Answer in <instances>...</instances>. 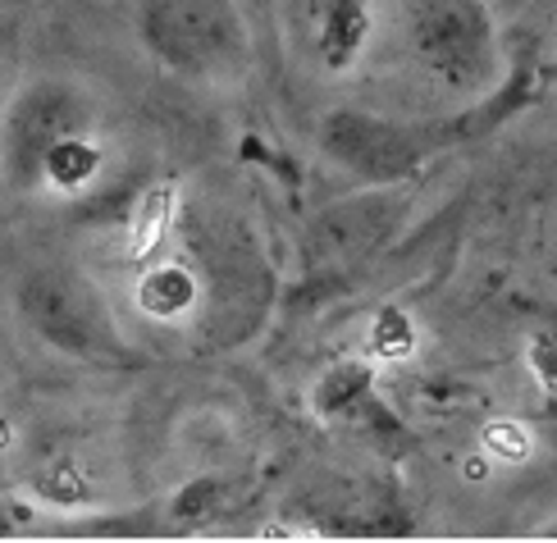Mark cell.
<instances>
[{"mask_svg":"<svg viewBox=\"0 0 557 543\" xmlns=\"http://www.w3.org/2000/svg\"><path fill=\"white\" fill-rule=\"evenodd\" d=\"M137 41L197 87H238L257 60L238 0H137Z\"/></svg>","mask_w":557,"mask_h":543,"instance_id":"6da1fadb","label":"cell"},{"mask_svg":"<svg viewBox=\"0 0 557 543\" xmlns=\"http://www.w3.org/2000/svg\"><path fill=\"white\" fill-rule=\"evenodd\" d=\"M14 311L33 329V338L55 347L60 357L87 366H128L133 347L124 343L106 293L74 266H37L18 279Z\"/></svg>","mask_w":557,"mask_h":543,"instance_id":"7a4b0ae2","label":"cell"},{"mask_svg":"<svg viewBox=\"0 0 557 543\" xmlns=\"http://www.w3.org/2000/svg\"><path fill=\"white\" fill-rule=\"evenodd\" d=\"M403 41L438 87L461 97L494 87L503 74V41L490 0H403Z\"/></svg>","mask_w":557,"mask_h":543,"instance_id":"3957f363","label":"cell"},{"mask_svg":"<svg viewBox=\"0 0 557 543\" xmlns=\"http://www.w3.org/2000/svg\"><path fill=\"white\" fill-rule=\"evenodd\" d=\"M97 128V106L69 78H33L0 114V174L14 193H41V170L69 137Z\"/></svg>","mask_w":557,"mask_h":543,"instance_id":"277c9868","label":"cell"},{"mask_svg":"<svg viewBox=\"0 0 557 543\" xmlns=\"http://www.w3.org/2000/svg\"><path fill=\"white\" fill-rule=\"evenodd\" d=\"M320 151L338 170L370 187H398L438 151V137L430 128H416L403 120H384L375 110L338 106L320 120Z\"/></svg>","mask_w":557,"mask_h":543,"instance_id":"5b68a950","label":"cell"},{"mask_svg":"<svg viewBox=\"0 0 557 543\" xmlns=\"http://www.w3.org/2000/svg\"><path fill=\"white\" fill-rule=\"evenodd\" d=\"M288 18L324 74H347L375 37L370 0H288Z\"/></svg>","mask_w":557,"mask_h":543,"instance_id":"8992f818","label":"cell"},{"mask_svg":"<svg viewBox=\"0 0 557 543\" xmlns=\"http://www.w3.org/2000/svg\"><path fill=\"white\" fill-rule=\"evenodd\" d=\"M133 301H137V311H143V316H151L160 324H174V320L197 311L201 279H197V270L188 261L170 256V261H156V266H147L143 274H137Z\"/></svg>","mask_w":557,"mask_h":543,"instance_id":"52a82bcc","label":"cell"},{"mask_svg":"<svg viewBox=\"0 0 557 543\" xmlns=\"http://www.w3.org/2000/svg\"><path fill=\"white\" fill-rule=\"evenodd\" d=\"M101 174H106V141L97 128H87L51 151L41 170V193H87Z\"/></svg>","mask_w":557,"mask_h":543,"instance_id":"ba28073f","label":"cell"},{"mask_svg":"<svg viewBox=\"0 0 557 543\" xmlns=\"http://www.w3.org/2000/svg\"><path fill=\"white\" fill-rule=\"evenodd\" d=\"M370 384H375V370L366 361H347V366H334L324 370V380L315 384L311 393V407L320 416H343V411H357L366 397H370Z\"/></svg>","mask_w":557,"mask_h":543,"instance_id":"9c48e42d","label":"cell"},{"mask_svg":"<svg viewBox=\"0 0 557 543\" xmlns=\"http://www.w3.org/2000/svg\"><path fill=\"white\" fill-rule=\"evenodd\" d=\"M411 351H416L411 316L398 311V306H384V311L370 320V357L384 366H398V361H411Z\"/></svg>","mask_w":557,"mask_h":543,"instance_id":"30bf717a","label":"cell"},{"mask_svg":"<svg viewBox=\"0 0 557 543\" xmlns=\"http://www.w3.org/2000/svg\"><path fill=\"white\" fill-rule=\"evenodd\" d=\"M480 447L494 461L521 466V461H530V453H535V434H530L521 420H490L484 424V434H480Z\"/></svg>","mask_w":557,"mask_h":543,"instance_id":"8fae6325","label":"cell"},{"mask_svg":"<svg viewBox=\"0 0 557 543\" xmlns=\"http://www.w3.org/2000/svg\"><path fill=\"white\" fill-rule=\"evenodd\" d=\"M37 493H41V498H51L55 507H78V503H87V484L78 480V470L69 466V461L41 470V476H37Z\"/></svg>","mask_w":557,"mask_h":543,"instance_id":"7c38bea8","label":"cell"},{"mask_svg":"<svg viewBox=\"0 0 557 543\" xmlns=\"http://www.w3.org/2000/svg\"><path fill=\"white\" fill-rule=\"evenodd\" d=\"M23 516H28V511H23V507H14L10 498H0V539H5V534H14V530L23 526Z\"/></svg>","mask_w":557,"mask_h":543,"instance_id":"4fadbf2b","label":"cell"},{"mask_svg":"<svg viewBox=\"0 0 557 543\" xmlns=\"http://www.w3.org/2000/svg\"><path fill=\"white\" fill-rule=\"evenodd\" d=\"M540 534H544V539H557V521H548V526H544Z\"/></svg>","mask_w":557,"mask_h":543,"instance_id":"5bb4252c","label":"cell"},{"mask_svg":"<svg viewBox=\"0 0 557 543\" xmlns=\"http://www.w3.org/2000/svg\"><path fill=\"white\" fill-rule=\"evenodd\" d=\"M0 78H5V60H0Z\"/></svg>","mask_w":557,"mask_h":543,"instance_id":"9a60e30c","label":"cell"}]
</instances>
